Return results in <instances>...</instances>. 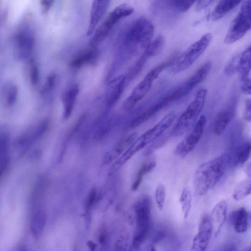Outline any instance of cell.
<instances>
[{
    "label": "cell",
    "instance_id": "30",
    "mask_svg": "<svg viewBox=\"0 0 251 251\" xmlns=\"http://www.w3.org/2000/svg\"><path fill=\"white\" fill-rule=\"evenodd\" d=\"M5 104L10 106L15 104L18 97V90L15 85H10L6 88L5 92Z\"/></svg>",
    "mask_w": 251,
    "mask_h": 251
},
{
    "label": "cell",
    "instance_id": "34",
    "mask_svg": "<svg viewBox=\"0 0 251 251\" xmlns=\"http://www.w3.org/2000/svg\"><path fill=\"white\" fill-rule=\"evenodd\" d=\"M136 136V133H134L124 138L116 146L115 149V152L117 154L122 152L126 148L133 142Z\"/></svg>",
    "mask_w": 251,
    "mask_h": 251
},
{
    "label": "cell",
    "instance_id": "39",
    "mask_svg": "<svg viewBox=\"0 0 251 251\" xmlns=\"http://www.w3.org/2000/svg\"><path fill=\"white\" fill-rule=\"evenodd\" d=\"M244 118L249 122L251 121V102L250 99H247L245 102Z\"/></svg>",
    "mask_w": 251,
    "mask_h": 251
},
{
    "label": "cell",
    "instance_id": "36",
    "mask_svg": "<svg viewBox=\"0 0 251 251\" xmlns=\"http://www.w3.org/2000/svg\"><path fill=\"white\" fill-rule=\"evenodd\" d=\"M240 55H236L228 62L225 68V73L228 75H231L237 72L238 60Z\"/></svg>",
    "mask_w": 251,
    "mask_h": 251
},
{
    "label": "cell",
    "instance_id": "8",
    "mask_svg": "<svg viewBox=\"0 0 251 251\" xmlns=\"http://www.w3.org/2000/svg\"><path fill=\"white\" fill-rule=\"evenodd\" d=\"M251 21V1L245 0L231 22L225 37L224 43L230 44L241 39L250 29Z\"/></svg>",
    "mask_w": 251,
    "mask_h": 251
},
{
    "label": "cell",
    "instance_id": "20",
    "mask_svg": "<svg viewBox=\"0 0 251 251\" xmlns=\"http://www.w3.org/2000/svg\"><path fill=\"white\" fill-rule=\"evenodd\" d=\"M79 90L78 85H74L63 94V114L66 119L68 118L72 113Z\"/></svg>",
    "mask_w": 251,
    "mask_h": 251
},
{
    "label": "cell",
    "instance_id": "37",
    "mask_svg": "<svg viewBox=\"0 0 251 251\" xmlns=\"http://www.w3.org/2000/svg\"><path fill=\"white\" fill-rule=\"evenodd\" d=\"M168 233L166 229L164 228H159L155 230L152 237L153 244H158L164 241L167 238Z\"/></svg>",
    "mask_w": 251,
    "mask_h": 251
},
{
    "label": "cell",
    "instance_id": "41",
    "mask_svg": "<svg viewBox=\"0 0 251 251\" xmlns=\"http://www.w3.org/2000/svg\"><path fill=\"white\" fill-rule=\"evenodd\" d=\"M241 89L245 95H250L251 91V80L240 83Z\"/></svg>",
    "mask_w": 251,
    "mask_h": 251
},
{
    "label": "cell",
    "instance_id": "23",
    "mask_svg": "<svg viewBox=\"0 0 251 251\" xmlns=\"http://www.w3.org/2000/svg\"><path fill=\"white\" fill-rule=\"evenodd\" d=\"M251 145L250 142L240 145L235 150L232 160L234 167L242 166L249 158L251 154Z\"/></svg>",
    "mask_w": 251,
    "mask_h": 251
},
{
    "label": "cell",
    "instance_id": "24",
    "mask_svg": "<svg viewBox=\"0 0 251 251\" xmlns=\"http://www.w3.org/2000/svg\"><path fill=\"white\" fill-rule=\"evenodd\" d=\"M46 223L45 214L41 210L35 212L32 217L30 223L31 232L35 237H38L43 231Z\"/></svg>",
    "mask_w": 251,
    "mask_h": 251
},
{
    "label": "cell",
    "instance_id": "40",
    "mask_svg": "<svg viewBox=\"0 0 251 251\" xmlns=\"http://www.w3.org/2000/svg\"><path fill=\"white\" fill-rule=\"evenodd\" d=\"M215 251H238V249L234 243H227L219 247Z\"/></svg>",
    "mask_w": 251,
    "mask_h": 251
},
{
    "label": "cell",
    "instance_id": "18",
    "mask_svg": "<svg viewBox=\"0 0 251 251\" xmlns=\"http://www.w3.org/2000/svg\"><path fill=\"white\" fill-rule=\"evenodd\" d=\"M235 115L233 107H229L219 112L216 117L214 122L213 132L217 136L221 135Z\"/></svg>",
    "mask_w": 251,
    "mask_h": 251
},
{
    "label": "cell",
    "instance_id": "9",
    "mask_svg": "<svg viewBox=\"0 0 251 251\" xmlns=\"http://www.w3.org/2000/svg\"><path fill=\"white\" fill-rule=\"evenodd\" d=\"M206 121L204 115L199 117L185 137L176 146L175 153L176 155L184 157L195 148L202 136Z\"/></svg>",
    "mask_w": 251,
    "mask_h": 251
},
{
    "label": "cell",
    "instance_id": "45",
    "mask_svg": "<svg viewBox=\"0 0 251 251\" xmlns=\"http://www.w3.org/2000/svg\"><path fill=\"white\" fill-rule=\"evenodd\" d=\"M148 251H157L153 245H151L148 249Z\"/></svg>",
    "mask_w": 251,
    "mask_h": 251
},
{
    "label": "cell",
    "instance_id": "19",
    "mask_svg": "<svg viewBox=\"0 0 251 251\" xmlns=\"http://www.w3.org/2000/svg\"><path fill=\"white\" fill-rule=\"evenodd\" d=\"M251 46H249L240 54L237 72L238 73L240 83L250 79L249 76L251 70Z\"/></svg>",
    "mask_w": 251,
    "mask_h": 251
},
{
    "label": "cell",
    "instance_id": "28",
    "mask_svg": "<svg viewBox=\"0 0 251 251\" xmlns=\"http://www.w3.org/2000/svg\"><path fill=\"white\" fill-rule=\"evenodd\" d=\"M165 44V39L162 35L151 41L148 47L144 50L147 56L150 58L158 55L162 50Z\"/></svg>",
    "mask_w": 251,
    "mask_h": 251
},
{
    "label": "cell",
    "instance_id": "5",
    "mask_svg": "<svg viewBox=\"0 0 251 251\" xmlns=\"http://www.w3.org/2000/svg\"><path fill=\"white\" fill-rule=\"evenodd\" d=\"M136 228L133 247L138 248L146 240L151 227V201L148 196L141 197L135 204Z\"/></svg>",
    "mask_w": 251,
    "mask_h": 251
},
{
    "label": "cell",
    "instance_id": "1",
    "mask_svg": "<svg viewBox=\"0 0 251 251\" xmlns=\"http://www.w3.org/2000/svg\"><path fill=\"white\" fill-rule=\"evenodd\" d=\"M230 163V156L223 153L201 164L196 170L193 177L196 193L204 195L213 188L224 176Z\"/></svg>",
    "mask_w": 251,
    "mask_h": 251
},
{
    "label": "cell",
    "instance_id": "15",
    "mask_svg": "<svg viewBox=\"0 0 251 251\" xmlns=\"http://www.w3.org/2000/svg\"><path fill=\"white\" fill-rule=\"evenodd\" d=\"M109 0H94L91 5L90 21L87 30V36H90L95 31L110 3Z\"/></svg>",
    "mask_w": 251,
    "mask_h": 251
},
{
    "label": "cell",
    "instance_id": "16",
    "mask_svg": "<svg viewBox=\"0 0 251 251\" xmlns=\"http://www.w3.org/2000/svg\"><path fill=\"white\" fill-rule=\"evenodd\" d=\"M229 221L236 232L244 233L250 226V213L245 207H240L230 213Z\"/></svg>",
    "mask_w": 251,
    "mask_h": 251
},
{
    "label": "cell",
    "instance_id": "21",
    "mask_svg": "<svg viewBox=\"0 0 251 251\" xmlns=\"http://www.w3.org/2000/svg\"><path fill=\"white\" fill-rule=\"evenodd\" d=\"M241 0H223L220 1L213 9L211 18L212 21H218L228 13L238 6L240 3Z\"/></svg>",
    "mask_w": 251,
    "mask_h": 251
},
{
    "label": "cell",
    "instance_id": "27",
    "mask_svg": "<svg viewBox=\"0 0 251 251\" xmlns=\"http://www.w3.org/2000/svg\"><path fill=\"white\" fill-rule=\"evenodd\" d=\"M192 200L191 190L189 187H186L182 190L179 199V202L184 219H186L189 216L191 209Z\"/></svg>",
    "mask_w": 251,
    "mask_h": 251
},
{
    "label": "cell",
    "instance_id": "29",
    "mask_svg": "<svg viewBox=\"0 0 251 251\" xmlns=\"http://www.w3.org/2000/svg\"><path fill=\"white\" fill-rule=\"evenodd\" d=\"M156 165V162L154 160H151L144 163L141 167L137 175L136 179L132 185L133 190H136L141 183L144 176L153 170Z\"/></svg>",
    "mask_w": 251,
    "mask_h": 251
},
{
    "label": "cell",
    "instance_id": "6",
    "mask_svg": "<svg viewBox=\"0 0 251 251\" xmlns=\"http://www.w3.org/2000/svg\"><path fill=\"white\" fill-rule=\"evenodd\" d=\"M211 40V34L207 33L191 45L171 66V74L175 75L189 68L205 51Z\"/></svg>",
    "mask_w": 251,
    "mask_h": 251
},
{
    "label": "cell",
    "instance_id": "11",
    "mask_svg": "<svg viewBox=\"0 0 251 251\" xmlns=\"http://www.w3.org/2000/svg\"><path fill=\"white\" fill-rule=\"evenodd\" d=\"M212 230L210 215L204 214L200 219L198 231L193 239L190 251H205Z\"/></svg>",
    "mask_w": 251,
    "mask_h": 251
},
{
    "label": "cell",
    "instance_id": "43",
    "mask_svg": "<svg viewBox=\"0 0 251 251\" xmlns=\"http://www.w3.org/2000/svg\"><path fill=\"white\" fill-rule=\"evenodd\" d=\"M96 197V193L95 191H91L87 200L86 202V207L88 209H89L93 205L94 201H95Z\"/></svg>",
    "mask_w": 251,
    "mask_h": 251
},
{
    "label": "cell",
    "instance_id": "32",
    "mask_svg": "<svg viewBox=\"0 0 251 251\" xmlns=\"http://www.w3.org/2000/svg\"><path fill=\"white\" fill-rule=\"evenodd\" d=\"M168 4L173 8L180 12L187 11L196 2L194 0H170L167 1Z\"/></svg>",
    "mask_w": 251,
    "mask_h": 251
},
{
    "label": "cell",
    "instance_id": "17",
    "mask_svg": "<svg viewBox=\"0 0 251 251\" xmlns=\"http://www.w3.org/2000/svg\"><path fill=\"white\" fill-rule=\"evenodd\" d=\"M227 208L226 201L222 200L218 202L211 210L210 217L215 237L219 235L226 221Z\"/></svg>",
    "mask_w": 251,
    "mask_h": 251
},
{
    "label": "cell",
    "instance_id": "12",
    "mask_svg": "<svg viewBox=\"0 0 251 251\" xmlns=\"http://www.w3.org/2000/svg\"><path fill=\"white\" fill-rule=\"evenodd\" d=\"M212 63L208 61L201 66L190 77L177 87L183 97L203 81L209 74Z\"/></svg>",
    "mask_w": 251,
    "mask_h": 251
},
{
    "label": "cell",
    "instance_id": "31",
    "mask_svg": "<svg viewBox=\"0 0 251 251\" xmlns=\"http://www.w3.org/2000/svg\"><path fill=\"white\" fill-rule=\"evenodd\" d=\"M166 199V188L165 186L160 183L155 190V199L159 210L161 211L164 206Z\"/></svg>",
    "mask_w": 251,
    "mask_h": 251
},
{
    "label": "cell",
    "instance_id": "14",
    "mask_svg": "<svg viewBox=\"0 0 251 251\" xmlns=\"http://www.w3.org/2000/svg\"><path fill=\"white\" fill-rule=\"evenodd\" d=\"M99 56V52L95 47L84 49L78 52L71 59L69 66L74 69H79L95 64Z\"/></svg>",
    "mask_w": 251,
    "mask_h": 251
},
{
    "label": "cell",
    "instance_id": "33",
    "mask_svg": "<svg viewBox=\"0 0 251 251\" xmlns=\"http://www.w3.org/2000/svg\"><path fill=\"white\" fill-rule=\"evenodd\" d=\"M56 81V75L54 73H50L47 77L43 87L42 90V95L45 96L51 93L55 87Z\"/></svg>",
    "mask_w": 251,
    "mask_h": 251
},
{
    "label": "cell",
    "instance_id": "44",
    "mask_svg": "<svg viewBox=\"0 0 251 251\" xmlns=\"http://www.w3.org/2000/svg\"><path fill=\"white\" fill-rule=\"evenodd\" d=\"M246 174H247L248 176H249V178L251 177V164L250 163H249L247 167H246Z\"/></svg>",
    "mask_w": 251,
    "mask_h": 251
},
{
    "label": "cell",
    "instance_id": "25",
    "mask_svg": "<svg viewBox=\"0 0 251 251\" xmlns=\"http://www.w3.org/2000/svg\"><path fill=\"white\" fill-rule=\"evenodd\" d=\"M164 108V106L158 100L155 104L151 106L136 117L132 121L131 126L135 127L140 125Z\"/></svg>",
    "mask_w": 251,
    "mask_h": 251
},
{
    "label": "cell",
    "instance_id": "35",
    "mask_svg": "<svg viewBox=\"0 0 251 251\" xmlns=\"http://www.w3.org/2000/svg\"><path fill=\"white\" fill-rule=\"evenodd\" d=\"M29 74L31 84L36 85L39 80V70L37 64L34 61L31 62Z\"/></svg>",
    "mask_w": 251,
    "mask_h": 251
},
{
    "label": "cell",
    "instance_id": "22",
    "mask_svg": "<svg viewBox=\"0 0 251 251\" xmlns=\"http://www.w3.org/2000/svg\"><path fill=\"white\" fill-rule=\"evenodd\" d=\"M111 84L112 87L107 100L108 107L113 106L120 99L126 84V75L116 78Z\"/></svg>",
    "mask_w": 251,
    "mask_h": 251
},
{
    "label": "cell",
    "instance_id": "38",
    "mask_svg": "<svg viewBox=\"0 0 251 251\" xmlns=\"http://www.w3.org/2000/svg\"><path fill=\"white\" fill-rule=\"evenodd\" d=\"M214 1V0H211L197 1L196 2L195 10L196 11H200L206 7H208Z\"/></svg>",
    "mask_w": 251,
    "mask_h": 251
},
{
    "label": "cell",
    "instance_id": "26",
    "mask_svg": "<svg viewBox=\"0 0 251 251\" xmlns=\"http://www.w3.org/2000/svg\"><path fill=\"white\" fill-rule=\"evenodd\" d=\"M251 181L250 179H246L240 182L234 188L232 197L235 201H241L251 194Z\"/></svg>",
    "mask_w": 251,
    "mask_h": 251
},
{
    "label": "cell",
    "instance_id": "13",
    "mask_svg": "<svg viewBox=\"0 0 251 251\" xmlns=\"http://www.w3.org/2000/svg\"><path fill=\"white\" fill-rule=\"evenodd\" d=\"M15 53L19 59H25L30 56L34 46L32 35L26 30L19 32L15 38Z\"/></svg>",
    "mask_w": 251,
    "mask_h": 251
},
{
    "label": "cell",
    "instance_id": "7",
    "mask_svg": "<svg viewBox=\"0 0 251 251\" xmlns=\"http://www.w3.org/2000/svg\"><path fill=\"white\" fill-rule=\"evenodd\" d=\"M133 11V8L126 3L114 8L95 30L90 41V46L96 48L106 38L112 28L120 20L131 15Z\"/></svg>",
    "mask_w": 251,
    "mask_h": 251
},
{
    "label": "cell",
    "instance_id": "4",
    "mask_svg": "<svg viewBox=\"0 0 251 251\" xmlns=\"http://www.w3.org/2000/svg\"><path fill=\"white\" fill-rule=\"evenodd\" d=\"M207 94L205 89L199 90L194 100L188 105L174 126L171 135L174 137L183 135L196 123L204 106Z\"/></svg>",
    "mask_w": 251,
    "mask_h": 251
},
{
    "label": "cell",
    "instance_id": "3",
    "mask_svg": "<svg viewBox=\"0 0 251 251\" xmlns=\"http://www.w3.org/2000/svg\"><path fill=\"white\" fill-rule=\"evenodd\" d=\"M177 52L173 53L167 59L151 70L135 86L130 95L124 101L123 107L131 110L149 91L153 82L166 68L171 66L178 57Z\"/></svg>",
    "mask_w": 251,
    "mask_h": 251
},
{
    "label": "cell",
    "instance_id": "2",
    "mask_svg": "<svg viewBox=\"0 0 251 251\" xmlns=\"http://www.w3.org/2000/svg\"><path fill=\"white\" fill-rule=\"evenodd\" d=\"M154 34L152 23L145 18L136 20L127 31L124 40V48L127 54L132 55L145 50L151 42Z\"/></svg>",
    "mask_w": 251,
    "mask_h": 251
},
{
    "label": "cell",
    "instance_id": "10",
    "mask_svg": "<svg viewBox=\"0 0 251 251\" xmlns=\"http://www.w3.org/2000/svg\"><path fill=\"white\" fill-rule=\"evenodd\" d=\"M175 117L176 115L174 112L168 113L155 126L146 131L136 142L132 152L138 151L161 136L171 126Z\"/></svg>",
    "mask_w": 251,
    "mask_h": 251
},
{
    "label": "cell",
    "instance_id": "42",
    "mask_svg": "<svg viewBox=\"0 0 251 251\" xmlns=\"http://www.w3.org/2000/svg\"><path fill=\"white\" fill-rule=\"evenodd\" d=\"M54 2L53 0H43L40 1L43 13H46L48 12L50 8Z\"/></svg>",
    "mask_w": 251,
    "mask_h": 251
}]
</instances>
